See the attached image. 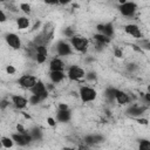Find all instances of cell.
<instances>
[{
    "label": "cell",
    "mask_w": 150,
    "mask_h": 150,
    "mask_svg": "<svg viewBox=\"0 0 150 150\" xmlns=\"http://www.w3.org/2000/svg\"><path fill=\"white\" fill-rule=\"evenodd\" d=\"M76 150H89V146L87 144H80Z\"/></svg>",
    "instance_id": "cell-38"
},
{
    "label": "cell",
    "mask_w": 150,
    "mask_h": 150,
    "mask_svg": "<svg viewBox=\"0 0 150 150\" xmlns=\"http://www.w3.org/2000/svg\"><path fill=\"white\" fill-rule=\"evenodd\" d=\"M136 121L139 123V124H143V125H148V118H143V117H137Z\"/></svg>",
    "instance_id": "cell-36"
},
{
    "label": "cell",
    "mask_w": 150,
    "mask_h": 150,
    "mask_svg": "<svg viewBox=\"0 0 150 150\" xmlns=\"http://www.w3.org/2000/svg\"><path fill=\"white\" fill-rule=\"evenodd\" d=\"M5 71H6L7 75H14L16 73V68L14 66H12V64H8V66H6Z\"/></svg>",
    "instance_id": "cell-28"
},
{
    "label": "cell",
    "mask_w": 150,
    "mask_h": 150,
    "mask_svg": "<svg viewBox=\"0 0 150 150\" xmlns=\"http://www.w3.org/2000/svg\"><path fill=\"white\" fill-rule=\"evenodd\" d=\"M138 150H150V141L141 139L138 143Z\"/></svg>",
    "instance_id": "cell-26"
},
{
    "label": "cell",
    "mask_w": 150,
    "mask_h": 150,
    "mask_svg": "<svg viewBox=\"0 0 150 150\" xmlns=\"http://www.w3.org/2000/svg\"><path fill=\"white\" fill-rule=\"evenodd\" d=\"M71 118V114H70V110H57L56 112V121L61 122V123H66V122H69Z\"/></svg>",
    "instance_id": "cell-18"
},
{
    "label": "cell",
    "mask_w": 150,
    "mask_h": 150,
    "mask_svg": "<svg viewBox=\"0 0 150 150\" xmlns=\"http://www.w3.org/2000/svg\"><path fill=\"white\" fill-rule=\"evenodd\" d=\"M47 124L49 125V127H52V128H54L55 125H56V120L54 118V117H47Z\"/></svg>",
    "instance_id": "cell-32"
},
{
    "label": "cell",
    "mask_w": 150,
    "mask_h": 150,
    "mask_svg": "<svg viewBox=\"0 0 150 150\" xmlns=\"http://www.w3.org/2000/svg\"><path fill=\"white\" fill-rule=\"evenodd\" d=\"M103 141V137L101 135H87L84 137V144L89 145H94L96 143H100Z\"/></svg>",
    "instance_id": "cell-19"
},
{
    "label": "cell",
    "mask_w": 150,
    "mask_h": 150,
    "mask_svg": "<svg viewBox=\"0 0 150 150\" xmlns=\"http://www.w3.org/2000/svg\"><path fill=\"white\" fill-rule=\"evenodd\" d=\"M61 150H76V149L73 148V146H63Z\"/></svg>",
    "instance_id": "cell-40"
},
{
    "label": "cell",
    "mask_w": 150,
    "mask_h": 150,
    "mask_svg": "<svg viewBox=\"0 0 150 150\" xmlns=\"http://www.w3.org/2000/svg\"><path fill=\"white\" fill-rule=\"evenodd\" d=\"M38 80H39V79H38L36 76L32 75V74H23V75H21V76L18 79V84H19L21 88L29 90L30 88L34 87V84L38 82Z\"/></svg>",
    "instance_id": "cell-6"
},
{
    "label": "cell",
    "mask_w": 150,
    "mask_h": 150,
    "mask_svg": "<svg viewBox=\"0 0 150 150\" xmlns=\"http://www.w3.org/2000/svg\"><path fill=\"white\" fill-rule=\"evenodd\" d=\"M11 102L16 109H25L28 105V98H26L22 95H12L11 96Z\"/></svg>",
    "instance_id": "cell-13"
},
{
    "label": "cell",
    "mask_w": 150,
    "mask_h": 150,
    "mask_svg": "<svg viewBox=\"0 0 150 150\" xmlns=\"http://www.w3.org/2000/svg\"><path fill=\"white\" fill-rule=\"evenodd\" d=\"M148 110V107L145 104H137V103H134V104H130L128 108H127V114L137 118L139 116H142L145 111Z\"/></svg>",
    "instance_id": "cell-9"
},
{
    "label": "cell",
    "mask_w": 150,
    "mask_h": 150,
    "mask_svg": "<svg viewBox=\"0 0 150 150\" xmlns=\"http://www.w3.org/2000/svg\"><path fill=\"white\" fill-rule=\"evenodd\" d=\"M8 105H9V101L8 100H1L0 101V109L1 110H5Z\"/></svg>",
    "instance_id": "cell-34"
},
{
    "label": "cell",
    "mask_w": 150,
    "mask_h": 150,
    "mask_svg": "<svg viewBox=\"0 0 150 150\" xmlns=\"http://www.w3.org/2000/svg\"><path fill=\"white\" fill-rule=\"evenodd\" d=\"M148 103H150V93L149 91L144 93V104L146 105Z\"/></svg>",
    "instance_id": "cell-37"
},
{
    "label": "cell",
    "mask_w": 150,
    "mask_h": 150,
    "mask_svg": "<svg viewBox=\"0 0 150 150\" xmlns=\"http://www.w3.org/2000/svg\"><path fill=\"white\" fill-rule=\"evenodd\" d=\"M84 75H86V70L77 64H71L70 67L67 68L66 76H67V79H69L73 82L81 81L82 79H84Z\"/></svg>",
    "instance_id": "cell-3"
},
{
    "label": "cell",
    "mask_w": 150,
    "mask_h": 150,
    "mask_svg": "<svg viewBox=\"0 0 150 150\" xmlns=\"http://www.w3.org/2000/svg\"><path fill=\"white\" fill-rule=\"evenodd\" d=\"M55 53L59 57H67L74 54V50L68 41L66 40H59L55 43Z\"/></svg>",
    "instance_id": "cell-4"
},
{
    "label": "cell",
    "mask_w": 150,
    "mask_h": 150,
    "mask_svg": "<svg viewBox=\"0 0 150 150\" xmlns=\"http://www.w3.org/2000/svg\"><path fill=\"white\" fill-rule=\"evenodd\" d=\"M96 30L98 34H102L107 38H110L114 35V25L111 22H105V23H98L96 26Z\"/></svg>",
    "instance_id": "cell-10"
},
{
    "label": "cell",
    "mask_w": 150,
    "mask_h": 150,
    "mask_svg": "<svg viewBox=\"0 0 150 150\" xmlns=\"http://www.w3.org/2000/svg\"><path fill=\"white\" fill-rule=\"evenodd\" d=\"M84 79L89 82H94L96 80V73L90 70V71H86V75H84Z\"/></svg>",
    "instance_id": "cell-27"
},
{
    "label": "cell",
    "mask_w": 150,
    "mask_h": 150,
    "mask_svg": "<svg viewBox=\"0 0 150 150\" xmlns=\"http://www.w3.org/2000/svg\"><path fill=\"white\" fill-rule=\"evenodd\" d=\"M69 45L71 46L73 50L81 53V54H86L89 49V40L84 36L81 35H74L73 38L69 39Z\"/></svg>",
    "instance_id": "cell-1"
},
{
    "label": "cell",
    "mask_w": 150,
    "mask_h": 150,
    "mask_svg": "<svg viewBox=\"0 0 150 150\" xmlns=\"http://www.w3.org/2000/svg\"><path fill=\"white\" fill-rule=\"evenodd\" d=\"M5 41H6L7 46L11 47L14 50L20 49L21 46H22V42H21L20 36L18 34H15V33H7L5 35Z\"/></svg>",
    "instance_id": "cell-8"
},
{
    "label": "cell",
    "mask_w": 150,
    "mask_h": 150,
    "mask_svg": "<svg viewBox=\"0 0 150 150\" xmlns=\"http://www.w3.org/2000/svg\"><path fill=\"white\" fill-rule=\"evenodd\" d=\"M139 46H141V48H145L146 50L150 48V43H149V41H148L146 39H144V40H141V43H139Z\"/></svg>",
    "instance_id": "cell-31"
},
{
    "label": "cell",
    "mask_w": 150,
    "mask_h": 150,
    "mask_svg": "<svg viewBox=\"0 0 150 150\" xmlns=\"http://www.w3.org/2000/svg\"><path fill=\"white\" fill-rule=\"evenodd\" d=\"M7 21V15L5 14V12L2 9H0V23H4Z\"/></svg>",
    "instance_id": "cell-35"
},
{
    "label": "cell",
    "mask_w": 150,
    "mask_h": 150,
    "mask_svg": "<svg viewBox=\"0 0 150 150\" xmlns=\"http://www.w3.org/2000/svg\"><path fill=\"white\" fill-rule=\"evenodd\" d=\"M120 13L125 18H132L137 12V5L134 1H122L118 6Z\"/></svg>",
    "instance_id": "cell-5"
},
{
    "label": "cell",
    "mask_w": 150,
    "mask_h": 150,
    "mask_svg": "<svg viewBox=\"0 0 150 150\" xmlns=\"http://www.w3.org/2000/svg\"><path fill=\"white\" fill-rule=\"evenodd\" d=\"M29 91H30V94H32V95L41 96L42 94H45V93L47 91V89H46V83H45V82H42L41 80H38V82L34 84V87H33V88H30V89H29Z\"/></svg>",
    "instance_id": "cell-17"
},
{
    "label": "cell",
    "mask_w": 150,
    "mask_h": 150,
    "mask_svg": "<svg viewBox=\"0 0 150 150\" xmlns=\"http://www.w3.org/2000/svg\"><path fill=\"white\" fill-rule=\"evenodd\" d=\"M28 132H29V135L32 136L33 141H38V139L41 138V130H40L39 128H34V129H32V130L28 131Z\"/></svg>",
    "instance_id": "cell-25"
},
{
    "label": "cell",
    "mask_w": 150,
    "mask_h": 150,
    "mask_svg": "<svg viewBox=\"0 0 150 150\" xmlns=\"http://www.w3.org/2000/svg\"><path fill=\"white\" fill-rule=\"evenodd\" d=\"M135 69H137V66H136V64H134V63H131V64H128V70H130V71H134Z\"/></svg>",
    "instance_id": "cell-39"
},
{
    "label": "cell",
    "mask_w": 150,
    "mask_h": 150,
    "mask_svg": "<svg viewBox=\"0 0 150 150\" xmlns=\"http://www.w3.org/2000/svg\"><path fill=\"white\" fill-rule=\"evenodd\" d=\"M48 77L50 80V83L59 84V83L63 82L67 76H66V73L64 71H49Z\"/></svg>",
    "instance_id": "cell-16"
},
{
    "label": "cell",
    "mask_w": 150,
    "mask_h": 150,
    "mask_svg": "<svg viewBox=\"0 0 150 150\" xmlns=\"http://www.w3.org/2000/svg\"><path fill=\"white\" fill-rule=\"evenodd\" d=\"M114 55H115V57H117V59L123 57V50H122V48H115V49H114Z\"/></svg>",
    "instance_id": "cell-30"
},
{
    "label": "cell",
    "mask_w": 150,
    "mask_h": 150,
    "mask_svg": "<svg viewBox=\"0 0 150 150\" xmlns=\"http://www.w3.org/2000/svg\"><path fill=\"white\" fill-rule=\"evenodd\" d=\"M66 63L59 56H54L49 61V71H64Z\"/></svg>",
    "instance_id": "cell-12"
},
{
    "label": "cell",
    "mask_w": 150,
    "mask_h": 150,
    "mask_svg": "<svg viewBox=\"0 0 150 150\" xmlns=\"http://www.w3.org/2000/svg\"><path fill=\"white\" fill-rule=\"evenodd\" d=\"M42 101H41V98H40V96H36V95H29V97H28V104H30V105H38V104H40Z\"/></svg>",
    "instance_id": "cell-23"
},
{
    "label": "cell",
    "mask_w": 150,
    "mask_h": 150,
    "mask_svg": "<svg viewBox=\"0 0 150 150\" xmlns=\"http://www.w3.org/2000/svg\"><path fill=\"white\" fill-rule=\"evenodd\" d=\"M15 23H16V28L19 30H25L30 27V19L26 15H20L15 19Z\"/></svg>",
    "instance_id": "cell-15"
},
{
    "label": "cell",
    "mask_w": 150,
    "mask_h": 150,
    "mask_svg": "<svg viewBox=\"0 0 150 150\" xmlns=\"http://www.w3.org/2000/svg\"><path fill=\"white\" fill-rule=\"evenodd\" d=\"M11 138L13 139L14 144H16L18 146H26V145L30 144L32 141H33V138H32V136L29 135V132H27V134H25V135L14 132V134L11 135Z\"/></svg>",
    "instance_id": "cell-7"
},
{
    "label": "cell",
    "mask_w": 150,
    "mask_h": 150,
    "mask_svg": "<svg viewBox=\"0 0 150 150\" xmlns=\"http://www.w3.org/2000/svg\"><path fill=\"white\" fill-rule=\"evenodd\" d=\"M79 97L83 103L94 102L97 97V91L90 86H81L79 89Z\"/></svg>",
    "instance_id": "cell-2"
},
{
    "label": "cell",
    "mask_w": 150,
    "mask_h": 150,
    "mask_svg": "<svg viewBox=\"0 0 150 150\" xmlns=\"http://www.w3.org/2000/svg\"><path fill=\"white\" fill-rule=\"evenodd\" d=\"M2 149V144H1V141H0V150Z\"/></svg>",
    "instance_id": "cell-41"
},
{
    "label": "cell",
    "mask_w": 150,
    "mask_h": 150,
    "mask_svg": "<svg viewBox=\"0 0 150 150\" xmlns=\"http://www.w3.org/2000/svg\"><path fill=\"white\" fill-rule=\"evenodd\" d=\"M93 38H94V40H95L96 43H100V45H103V46L109 45L110 41H111L110 38H107V36H104V35H102V34H98V33H95V34L93 35Z\"/></svg>",
    "instance_id": "cell-20"
},
{
    "label": "cell",
    "mask_w": 150,
    "mask_h": 150,
    "mask_svg": "<svg viewBox=\"0 0 150 150\" xmlns=\"http://www.w3.org/2000/svg\"><path fill=\"white\" fill-rule=\"evenodd\" d=\"M0 33H1V28H0Z\"/></svg>",
    "instance_id": "cell-42"
},
{
    "label": "cell",
    "mask_w": 150,
    "mask_h": 150,
    "mask_svg": "<svg viewBox=\"0 0 150 150\" xmlns=\"http://www.w3.org/2000/svg\"><path fill=\"white\" fill-rule=\"evenodd\" d=\"M0 141H1V144H2V149H12L13 145H14V142L11 138V136L9 137L8 136H2L0 138Z\"/></svg>",
    "instance_id": "cell-22"
},
{
    "label": "cell",
    "mask_w": 150,
    "mask_h": 150,
    "mask_svg": "<svg viewBox=\"0 0 150 150\" xmlns=\"http://www.w3.org/2000/svg\"><path fill=\"white\" fill-rule=\"evenodd\" d=\"M57 110H69V105L64 102H61L57 104Z\"/></svg>",
    "instance_id": "cell-33"
},
{
    "label": "cell",
    "mask_w": 150,
    "mask_h": 150,
    "mask_svg": "<svg viewBox=\"0 0 150 150\" xmlns=\"http://www.w3.org/2000/svg\"><path fill=\"white\" fill-rule=\"evenodd\" d=\"M115 101L121 104V105H128L131 101V97L128 93L123 91V90H120V89H116V93H115Z\"/></svg>",
    "instance_id": "cell-14"
},
{
    "label": "cell",
    "mask_w": 150,
    "mask_h": 150,
    "mask_svg": "<svg viewBox=\"0 0 150 150\" xmlns=\"http://www.w3.org/2000/svg\"><path fill=\"white\" fill-rule=\"evenodd\" d=\"M124 32L129 35L132 36L134 39H142V30L138 25L136 23H128L124 26Z\"/></svg>",
    "instance_id": "cell-11"
},
{
    "label": "cell",
    "mask_w": 150,
    "mask_h": 150,
    "mask_svg": "<svg viewBox=\"0 0 150 150\" xmlns=\"http://www.w3.org/2000/svg\"><path fill=\"white\" fill-rule=\"evenodd\" d=\"M115 93H116V88H112V87H109L105 89L104 91V97L108 102H114L115 101Z\"/></svg>",
    "instance_id": "cell-21"
},
{
    "label": "cell",
    "mask_w": 150,
    "mask_h": 150,
    "mask_svg": "<svg viewBox=\"0 0 150 150\" xmlns=\"http://www.w3.org/2000/svg\"><path fill=\"white\" fill-rule=\"evenodd\" d=\"M19 8H20V11H21L22 13H25V14H29V13L32 12V6H30L28 2H21V4L19 5Z\"/></svg>",
    "instance_id": "cell-24"
},
{
    "label": "cell",
    "mask_w": 150,
    "mask_h": 150,
    "mask_svg": "<svg viewBox=\"0 0 150 150\" xmlns=\"http://www.w3.org/2000/svg\"><path fill=\"white\" fill-rule=\"evenodd\" d=\"M16 132L18 134H21V135H25V134H27L28 131H27V129L22 125V124H16Z\"/></svg>",
    "instance_id": "cell-29"
}]
</instances>
